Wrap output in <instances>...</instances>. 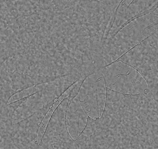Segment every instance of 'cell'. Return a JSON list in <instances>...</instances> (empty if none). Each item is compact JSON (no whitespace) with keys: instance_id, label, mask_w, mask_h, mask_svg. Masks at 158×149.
<instances>
[{"instance_id":"3","label":"cell","mask_w":158,"mask_h":149,"mask_svg":"<svg viewBox=\"0 0 158 149\" xmlns=\"http://www.w3.org/2000/svg\"><path fill=\"white\" fill-rule=\"evenodd\" d=\"M108 89L126 94L158 93L151 91L146 81L136 69L117 60L101 69Z\"/></svg>"},{"instance_id":"2","label":"cell","mask_w":158,"mask_h":149,"mask_svg":"<svg viewBox=\"0 0 158 149\" xmlns=\"http://www.w3.org/2000/svg\"><path fill=\"white\" fill-rule=\"evenodd\" d=\"M158 29L117 60L139 72L151 91L158 92Z\"/></svg>"},{"instance_id":"6","label":"cell","mask_w":158,"mask_h":149,"mask_svg":"<svg viewBox=\"0 0 158 149\" xmlns=\"http://www.w3.org/2000/svg\"><path fill=\"white\" fill-rule=\"evenodd\" d=\"M72 89V86H71L65 92L63 93L61 95L60 97H59L57 101H56V102H55V103L52 106H51L50 109L48 110V113L45 116L43 120L42 121L41 124H40V126L39 128L38 129L37 135V142H36V144H38V146L40 145V144L41 143L42 138L43 136L44 133H45L46 127H47V126H48V122L50 120V118L52 116V114L55 111V109H57V107L59 106L61 102L63 101V100L65 98L67 97L70 95Z\"/></svg>"},{"instance_id":"1","label":"cell","mask_w":158,"mask_h":149,"mask_svg":"<svg viewBox=\"0 0 158 149\" xmlns=\"http://www.w3.org/2000/svg\"><path fill=\"white\" fill-rule=\"evenodd\" d=\"M107 89L101 118L88 119L94 149H158V98Z\"/></svg>"},{"instance_id":"5","label":"cell","mask_w":158,"mask_h":149,"mask_svg":"<svg viewBox=\"0 0 158 149\" xmlns=\"http://www.w3.org/2000/svg\"><path fill=\"white\" fill-rule=\"evenodd\" d=\"M88 116L81 106L78 93L72 90L66 113V125L71 137L76 140L86 127Z\"/></svg>"},{"instance_id":"4","label":"cell","mask_w":158,"mask_h":149,"mask_svg":"<svg viewBox=\"0 0 158 149\" xmlns=\"http://www.w3.org/2000/svg\"><path fill=\"white\" fill-rule=\"evenodd\" d=\"M78 96L81 106L88 117L94 120L101 118L107 96L106 87L101 69L83 80Z\"/></svg>"}]
</instances>
